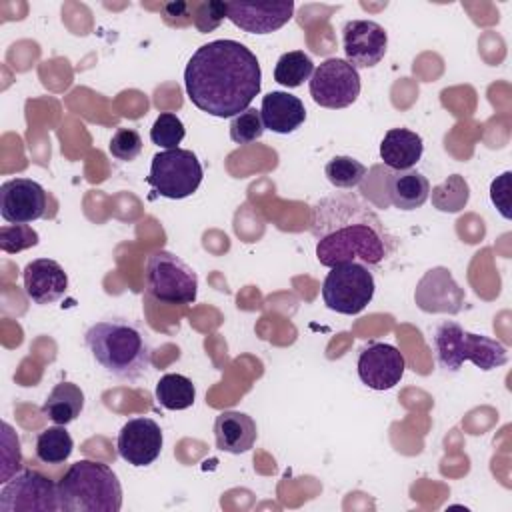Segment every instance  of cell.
<instances>
[{
	"mask_svg": "<svg viewBox=\"0 0 512 512\" xmlns=\"http://www.w3.org/2000/svg\"><path fill=\"white\" fill-rule=\"evenodd\" d=\"M314 74V62L304 50L284 52L274 66V80L286 88H298Z\"/></svg>",
	"mask_w": 512,
	"mask_h": 512,
	"instance_id": "25",
	"label": "cell"
},
{
	"mask_svg": "<svg viewBox=\"0 0 512 512\" xmlns=\"http://www.w3.org/2000/svg\"><path fill=\"white\" fill-rule=\"evenodd\" d=\"M360 74L342 58H326L310 76L312 100L330 110L348 108L360 96Z\"/></svg>",
	"mask_w": 512,
	"mask_h": 512,
	"instance_id": "9",
	"label": "cell"
},
{
	"mask_svg": "<svg viewBox=\"0 0 512 512\" xmlns=\"http://www.w3.org/2000/svg\"><path fill=\"white\" fill-rule=\"evenodd\" d=\"M184 136H186V128H184L182 120L172 112H162L150 128L152 144H156L164 150L178 148V144L184 140Z\"/></svg>",
	"mask_w": 512,
	"mask_h": 512,
	"instance_id": "28",
	"label": "cell"
},
{
	"mask_svg": "<svg viewBox=\"0 0 512 512\" xmlns=\"http://www.w3.org/2000/svg\"><path fill=\"white\" fill-rule=\"evenodd\" d=\"M58 502L64 512H118L122 484L108 464L84 458L58 480Z\"/></svg>",
	"mask_w": 512,
	"mask_h": 512,
	"instance_id": "4",
	"label": "cell"
},
{
	"mask_svg": "<svg viewBox=\"0 0 512 512\" xmlns=\"http://www.w3.org/2000/svg\"><path fill=\"white\" fill-rule=\"evenodd\" d=\"M162 444H164V438H162L160 426L146 416L128 420L120 428L118 440H116L118 456L136 468L150 466L160 456Z\"/></svg>",
	"mask_w": 512,
	"mask_h": 512,
	"instance_id": "15",
	"label": "cell"
},
{
	"mask_svg": "<svg viewBox=\"0 0 512 512\" xmlns=\"http://www.w3.org/2000/svg\"><path fill=\"white\" fill-rule=\"evenodd\" d=\"M422 136L408 128H390L380 142V158L390 170H412L422 158Z\"/></svg>",
	"mask_w": 512,
	"mask_h": 512,
	"instance_id": "20",
	"label": "cell"
},
{
	"mask_svg": "<svg viewBox=\"0 0 512 512\" xmlns=\"http://www.w3.org/2000/svg\"><path fill=\"white\" fill-rule=\"evenodd\" d=\"M74 450V440L68 434V430L60 424L44 428L42 432H38L36 436V458L44 464H62L70 458Z\"/></svg>",
	"mask_w": 512,
	"mask_h": 512,
	"instance_id": "24",
	"label": "cell"
},
{
	"mask_svg": "<svg viewBox=\"0 0 512 512\" xmlns=\"http://www.w3.org/2000/svg\"><path fill=\"white\" fill-rule=\"evenodd\" d=\"M38 232L28 224H4L0 226V250L6 254H18L36 246Z\"/></svg>",
	"mask_w": 512,
	"mask_h": 512,
	"instance_id": "30",
	"label": "cell"
},
{
	"mask_svg": "<svg viewBox=\"0 0 512 512\" xmlns=\"http://www.w3.org/2000/svg\"><path fill=\"white\" fill-rule=\"evenodd\" d=\"M84 344L96 364L118 380L134 382L152 364V346L144 328L128 318H104L84 334Z\"/></svg>",
	"mask_w": 512,
	"mask_h": 512,
	"instance_id": "3",
	"label": "cell"
},
{
	"mask_svg": "<svg viewBox=\"0 0 512 512\" xmlns=\"http://www.w3.org/2000/svg\"><path fill=\"white\" fill-rule=\"evenodd\" d=\"M260 116H262L264 128L276 134H290L304 124L306 108L298 96L282 90H274L262 98Z\"/></svg>",
	"mask_w": 512,
	"mask_h": 512,
	"instance_id": "19",
	"label": "cell"
},
{
	"mask_svg": "<svg viewBox=\"0 0 512 512\" xmlns=\"http://www.w3.org/2000/svg\"><path fill=\"white\" fill-rule=\"evenodd\" d=\"M432 350L444 372H458L464 362L490 372L508 362V348L500 340L468 332L454 320H444L436 326Z\"/></svg>",
	"mask_w": 512,
	"mask_h": 512,
	"instance_id": "5",
	"label": "cell"
},
{
	"mask_svg": "<svg viewBox=\"0 0 512 512\" xmlns=\"http://www.w3.org/2000/svg\"><path fill=\"white\" fill-rule=\"evenodd\" d=\"M156 400L166 410H186L194 404L196 388L190 378L182 374H164L156 384Z\"/></svg>",
	"mask_w": 512,
	"mask_h": 512,
	"instance_id": "23",
	"label": "cell"
},
{
	"mask_svg": "<svg viewBox=\"0 0 512 512\" xmlns=\"http://www.w3.org/2000/svg\"><path fill=\"white\" fill-rule=\"evenodd\" d=\"M196 16L192 18L200 32L214 30L222 18H226V2H202L196 4Z\"/></svg>",
	"mask_w": 512,
	"mask_h": 512,
	"instance_id": "33",
	"label": "cell"
},
{
	"mask_svg": "<svg viewBox=\"0 0 512 512\" xmlns=\"http://www.w3.org/2000/svg\"><path fill=\"white\" fill-rule=\"evenodd\" d=\"M4 428V438H2V480L0 482H8L10 480V466L16 464L18 468H22V454H20V444L18 440L14 442V446H10L12 442V428L10 424H2Z\"/></svg>",
	"mask_w": 512,
	"mask_h": 512,
	"instance_id": "34",
	"label": "cell"
},
{
	"mask_svg": "<svg viewBox=\"0 0 512 512\" xmlns=\"http://www.w3.org/2000/svg\"><path fill=\"white\" fill-rule=\"evenodd\" d=\"M84 410V392L74 382H58L42 404V414L54 424L66 426Z\"/></svg>",
	"mask_w": 512,
	"mask_h": 512,
	"instance_id": "22",
	"label": "cell"
},
{
	"mask_svg": "<svg viewBox=\"0 0 512 512\" xmlns=\"http://www.w3.org/2000/svg\"><path fill=\"white\" fill-rule=\"evenodd\" d=\"M416 306L426 314H458L464 306V290L444 266L424 272L414 290Z\"/></svg>",
	"mask_w": 512,
	"mask_h": 512,
	"instance_id": "12",
	"label": "cell"
},
{
	"mask_svg": "<svg viewBox=\"0 0 512 512\" xmlns=\"http://www.w3.org/2000/svg\"><path fill=\"white\" fill-rule=\"evenodd\" d=\"M214 440L216 448L228 454L248 452L258 436L256 422L246 412L224 410L214 418Z\"/></svg>",
	"mask_w": 512,
	"mask_h": 512,
	"instance_id": "18",
	"label": "cell"
},
{
	"mask_svg": "<svg viewBox=\"0 0 512 512\" xmlns=\"http://www.w3.org/2000/svg\"><path fill=\"white\" fill-rule=\"evenodd\" d=\"M46 212V190L30 178H12L0 186V216L8 224H28Z\"/></svg>",
	"mask_w": 512,
	"mask_h": 512,
	"instance_id": "14",
	"label": "cell"
},
{
	"mask_svg": "<svg viewBox=\"0 0 512 512\" xmlns=\"http://www.w3.org/2000/svg\"><path fill=\"white\" fill-rule=\"evenodd\" d=\"M470 198L468 182L460 174L448 176L442 184L432 190V204L440 212H458Z\"/></svg>",
	"mask_w": 512,
	"mask_h": 512,
	"instance_id": "27",
	"label": "cell"
},
{
	"mask_svg": "<svg viewBox=\"0 0 512 512\" xmlns=\"http://www.w3.org/2000/svg\"><path fill=\"white\" fill-rule=\"evenodd\" d=\"M490 200L504 218H510V172H504L492 180Z\"/></svg>",
	"mask_w": 512,
	"mask_h": 512,
	"instance_id": "35",
	"label": "cell"
},
{
	"mask_svg": "<svg viewBox=\"0 0 512 512\" xmlns=\"http://www.w3.org/2000/svg\"><path fill=\"white\" fill-rule=\"evenodd\" d=\"M366 172H368L366 166L352 156H334L324 166L326 180L334 188H342V190H352V188L360 186Z\"/></svg>",
	"mask_w": 512,
	"mask_h": 512,
	"instance_id": "26",
	"label": "cell"
},
{
	"mask_svg": "<svg viewBox=\"0 0 512 512\" xmlns=\"http://www.w3.org/2000/svg\"><path fill=\"white\" fill-rule=\"evenodd\" d=\"M342 48L346 62L360 68H374L386 54L388 34L374 20H348L342 28Z\"/></svg>",
	"mask_w": 512,
	"mask_h": 512,
	"instance_id": "13",
	"label": "cell"
},
{
	"mask_svg": "<svg viewBox=\"0 0 512 512\" xmlns=\"http://www.w3.org/2000/svg\"><path fill=\"white\" fill-rule=\"evenodd\" d=\"M374 288V276L364 264L340 262L330 268L322 282V300L326 308L354 316L370 304Z\"/></svg>",
	"mask_w": 512,
	"mask_h": 512,
	"instance_id": "8",
	"label": "cell"
},
{
	"mask_svg": "<svg viewBox=\"0 0 512 512\" xmlns=\"http://www.w3.org/2000/svg\"><path fill=\"white\" fill-rule=\"evenodd\" d=\"M386 192L394 208L410 212L424 206L430 196V182L418 170H390Z\"/></svg>",
	"mask_w": 512,
	"mask_h": 512,
	"instance_id": "21",
	"label": "cell"
},
{
	"mask_svg": "<svg viewBox=\"0 0 512 512\" xmlns=\"http://www.w3.org/2000/svg\"><path fill=\"white\" fill-rule=\"evenodd\" d=\"M388 172H390V168H384L382 164H376L366 172V176L360 184V190H362V196L368 200V204L372 202L378 208H388L390 206L388 192H386Z\"/></svg>",
	"mask_w": 512,
	"mask_h": 512,
	"instance_id": "31",
	"label": "cell"
},
{
	"mask_svg": "<svg viewBox=\"0 0 512 512\" xmlns=\"http://www.w3.org/2000/svg\"><path fill=\"white\" fill-rule=\"evenodd\" d=\"M108 150L116 160L132 162L142 152V136L134 128H118L110 138Z\"/></svg>",
	"mask_w": 512,
	"mask_h": 512,
	"instance_id": "32",
	"label": "cell"
},
{
	"mask_svg": "<svg viewBox=\"0 0 512 512\" xmlns=\"http://www.w3.org/2000/svg\"><path fill=\"white\" fill-rule=\"evenodd\" d=\"M202 178L204 170L198 156L192 150L174 148L154 154L146 182L158 196L182 200L198 190Z\"/></svg>",
	"mask_w": 512,
	"mask_h": 512,
	"instance_id": "7",
	"label": "cell"
},
{
	"mask_svg": "<svg viewBox=\"0 0 512 512\" xmlns=\"http://www.w3.org/2000/svg\"><path fill=\"white\" fill-rule=\"evenodd\" d=\"M22 280L26 296L38 306L58 302L68 290V274L52 258H36L28 262L24 266Z\"/></svg>",
	"mask_w": 512,
	"mask_h": 512,
	"instance_id": "17",
	"label": "cell"
},
{
	"mask_svg": "<svg viewBox=\"0 0 512 512\" xmlns=\"http://www.w3.org/2000/svg\"><path fill=\"white\" fill-rule=\"evenodd\" d=\"M294 2H226V18L244 32L272 34L290 22Z\"/></svg>",
	"mask_w": 512,
	"mask_h": 512,
	"instance_id": "16",
	"label": "cell"
},
{
	"mask_svg": "<svg viewBox=\"0 0 512 512\" xmlns=\"http://www.w3.org/2000/svg\"><path fill=\"white\" fill-rule=\"evenodd\" d=\"M358 378L372 390L394 388L406 370V360L402 352L386 342H372L364 346L356 362Z\"/></svg>",
	"mask_w": 512,
	"mask_h": 512,
	"instance_id": "11",
	"label": "cell"
},
{
	"mask_svg": "<svg viewBox=\"0 0 512 512\" xmlns=\"http://www.w3.org/2000/svg\"><path fill=\"white\" fill-rule=\"evenodd\" d=\"M144 282L146 292L160 304H192L198 294L196 272L168 250H156L148 256Z\"/></svg>",
	"mask_w": 512,
	"mask_h": 512,
	"instance_id": "6",
	"label": "cell"
},
{
	"mask_svg": "<svg viewBox=\"0 0 512 512\" xmlns=\"http://www.w3.org/2000/svg\"><path fill=\"white\" fill-rule=\"evenodd\" d=\"M2 512H56L58 484L36 470H22L10 478L0 490Z\"/></svg>",
	"mask_w": 512,
	"mask_h": 512,
	"instance_id": "10",
	"label": "cell"
},
{
	"mask_svg": "<svg viewBox=\"0 0 512 512\" xmlns=\"http://www.w3.org/2000/svg\"><path fill=\"white\" fill-rule=\"evenodd\" d=\"M308 228L316 240V258L326 268L340 262L374 268L396 250V238L376 210L352 192H334L314 202Z\"/></svg>",
	"mask_w": 512,
	"mask_h": 512,
	"instance_id": "1",
	"label": "cell"
},
{
	"mask_svg": "<svg viewBox=\"0 0 512 512\" xmlns=\"http://www.w3.org/2000/svg\"><path fill=\"white\" fill-rule=\"evenodd\" d=\"M264 122L260 116V110L246 108L244 112L236 114L230 120V138L236 144H252L262 138L264 134Z\"/></svg>",
	"mask_w": 512,
	"mask_h": 512,
	"instance_id": "29",
	"label": "cell"
},
{
	"mask_svg": "<svg viewBox=\"0 0 512 512\" xmlns=\"http://www.w3.org/2000/svg\"><path fill=\"white\" fill-rule=\"evenodd\" d=\"M190 102L216 118H234L250 108L262 86L256 54L236 40L202 44L184 68Z\"/></svg>",
	"mask_w": 512,
	"mask_h": 512,
	"instance_id": "2",
	"label": "cell"
}]
</instances>
